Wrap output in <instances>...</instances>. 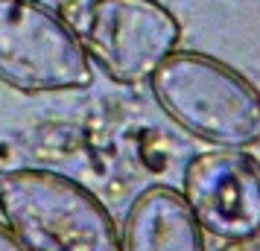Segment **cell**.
<instances>
[{
	"label": "cell",
	"instance_id": "obj_8",
	"mask_svg": "<svg viewBox=\"0 0 260 251\" xmlns=\"http://www.w3.org/2000/svg\"><path fill=\"white\" fill-rule=\"evenodd\" d=\"M222 251H260V234L257 237H248V239H240V242H228V248Z\"/></svg>",
	"mask_w": 260,
	"mask_h": 251
},
{
	"label": "cell",
	"instance_id": "obj_4",
	"mask_svg": "<svg viewBox=\"0 0 260 251\" xmlns=\"http://www.w3.org/2000/svg\"><path fill=\"white\" fill-rule=\"evenodd\" d=\"M79 38L108 79L141 85L178 50L181 24L158 0H91Z\"/></svg>",
	"mask_w": 260,
	"mask_h": 251
},
{
	"label": "cell",
	"instance_id": "obj_10",
	"mask_svg": "<svg viewBox=\"0 0 260 251\" xmlns=\"http://www.w3.org/2000/svg\"><path fill=\"white\" fill-rule=\"evenodd\" d=\"M53 3H61V0H53Z\"/></svg>",
	"mask_w": 260,
	"mask_h": 251
},
{
	"label": "cell",
	"instance_id": "obj_2",
	"mask_svg": "<svg viewBox=\"0 0 260 251\" xmlns=\"http://www.w3.org/2000/svg\"><path fill=\"white\" fill-rule=\"evenodd\" d=\"M158 105L193 137L225 149L260 144V91L225 61L176 50L149 79Z\"/></svg>",
	"mask_w": 260,
	"mask_h": 251
},
{
	"label": "cell",
	"instance_id": "obj_5",
	"mask_svg": "<svg viewBox=\"0 0 260 251\" xmlns=\"http://www.w3.org/2000/svg\"><path fill=\"white\" fill-rule=\"evenodd\" d=\"M181 196L211 237L240 242L260 234V161L246 149L216 146L190 158Z\"/></svg>",
	"mask_w": 260,
	"mask_h": 251
},
{
	"label": "cell",
	"instance_id": "obj_3",
	"mask_svg": "<svg viewBox=\"0 0 260 251\" xmlns=\"http://www.w3.org/2000/svg\"><path fill=\"white\" fill-rule=\"evenodd\" d=\"M0 82L24 94L82 91L94 82V61L50 3L0 0Z\"/></svg>",
	"mask_w": 260,
	"mask_h": 251
},
{
	"label": "cell",
	"instance_id": "obj_1",
	"mask_svg": "<svg viewBox=\"0 0 260 251\" xmlns=\"http://www.w3.org/2000/svg\"><path fill=\"white\" fill-rule=\"evenodd\" d=\"M0 213L29 251H120L117 222L106 204L53 169H3Z\"/></svg>",
	"mask_w": 260,
	"mask_h": 251
},
{
	"label": "cell",
	"instance_id": "obj_9",
	"mask_svg": "<svg viewBox=\"0 0 260 251\" xmlns=\"http://www.w3.org/2000/svg\"><path fill=\"white\" fill-rule=\"evenodd\" d=\"M0 152H3V146H0ZM0 161H3V155H0Z\"/></svg>",
	"mask_w": 260,
	"mask_h": 251
},
{
	"label": "cell",
	"instance_id": "obj_7",
	"mask_svg": "<svg viewBox=\"0 0 260 251\" xmlns=\"http://www.w3.org/2000/svg\"><path fill=\"white\" fill-rule=\"evenodd\" d=\"M0 251H29L6 225H0Z\"/></svg>",
	"mask_w": 260,
	"mask_h": 251
},
{
	"label": "cell",
	"instance_id": "obj_6",
	"mask_svg": "<svg viewBox=\"0 0 260 251\" xmlns=\"http://www.w3.org/2000/svg\"><path fill=\"white\" fill-rule=\"evenodd\" d=\"M120 251H205V231L184 196L167 184H152L132 202Z\"/></svg>",
	"mask_w": 260,
	"mask_h": 251
}]
</instances>
